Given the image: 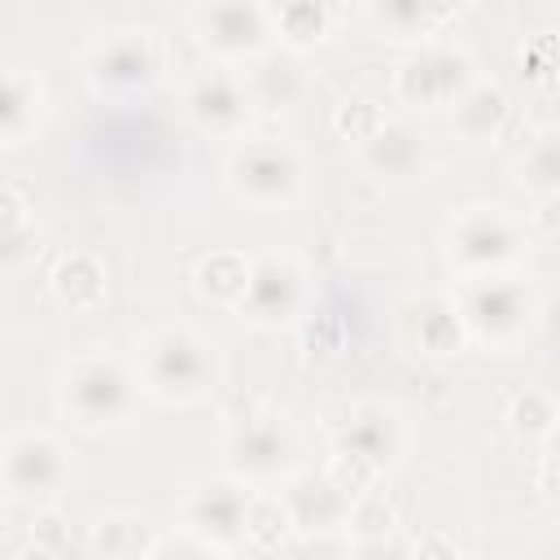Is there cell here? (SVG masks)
<instances>
[{"label":"cell","instance_id":"34","mask_svg":"<svg viewBox=\"0 0 560 560\" xmlns=\"http://www.w3.org/2000/svg\"><path fill=\"white\" fill-rule=\"evenodd\" d=\"M538 486H542V494L560 499V433H551V446H547L542 468H538Z\"/></svg>","mask_w":560,"mask_h":560},{"label":"cell","instance_id":"10","mask_svg":"<svg viewBox=\"0 0 560 560\" xmlns=\"http://www.w3.org/2000/svg\"><path fill=\"white\" fill-rule=\"evenodd\" d=\"M302 302H306L302 262L293 254H262V258H254L249 289L236 311H241V319H249L258 328H280L302 315Z\"/></svg>","mask_w":560,"mask_h":560},{"label":"cell","instance_id":"6","mask_svg":"<svg viewBox=\"0 0 560 560\" xmlns=\"http://www.w3.org/2000/svg\"><path fill=\"white\" fill-rule=\"evenodd\" d=\"M228 472L254 490L271 481H289L293 459H298V438L284 424V416H245L228 442H223Z\"/></svg>","mask_w":560,"mask_h":560},{"label":"cell","instance_id":"5","mask_svg":"<svg viewBox=\"0 0 560 560\" xmlns=\"http://www.w3.org/2000/svg\"><path fill=\"white\" fill-rule=\"evenodd\" d=\"M477 79H481V74H477L472 57H468L459 44L429 39V44H416V48L402 57V66L394 70V92H398L407 105L442 109V105H455Z\"/></svg>","mask_w":560,"mask_h":560},{"label":"cell","instance_id":"17","mask_svg":"<svg viewBox=\"0 0 560 560\" xmlns=\"http://www.w3.org/2000/svg\"><path fill=\"white\" fill-rule=\"evenodd\" d=\"M44 114V88L35 79V70L26 66H4V83H0V136L4 144H18Z\"/></svg>","mask_w":560,"mask_h":560},{"label":"cell","instance_id":"23","mask_svg":"<svg viewBox=\"0 0 560 560\" xmlns=\"http://www.w3.org/2000/svg\"><path fill=\"white\" fill-rule=\"evenodd\" d=\"M245 74V88L254 96V105H289L298 92H302V70L289 61V57H254Z\"/></svg>","mask_w":560,"mask_h":560},{"label":"cell","instance_id":"28","mask_svg":"<svg viewBox=\"0 0 560 560\" xmlns=\"http://www.w3.org/2000/svg\"><path fill=\"white\" fill-rule=\"evenodd\" d=\"M508 424H512L521 438H551L556 424H560V416H556V402H551L547 394L525 389V394L512 398V407H508Z\"/></svg>","mask_w":560,"mask_h":560},{"label":"cell","instance_id":"22","mask_svg":"<svg viewBox=\"0 0 560 560\" xmlns=\"http://www.w3.org/2000/svg\"><path fill=\"white\" fill-rule=\"evenodd\" d=\"M368 18H376L381 26H389L398 39L429 44L442 31V22L455 18V4H372Z\"/></svg>","mask_w":560,"mask_h":560},{"label":"cell","instance_id":"20","mask_svg":"<svg viewBox=\"0 0 560 560\" xmlns=\"http://www.w3.org/2000/svg\"><path fill=\"white\" fill-rule=\"evenodd\" d=\"M52 289H57V298H61L66 306L88 311V306H96L101 293H105V271H101V262H96L92 254L70 249V254H61L57 267H52Z\"/></svg>","mask_w":560,"mask_h":560},{"label":"cell","instance_id":"36","mask_svg":"<svg viewBox=\"0 0 560 560\" xmlns=\"http://www.w3.org/2000/svg\"><path fill=\"white\" fill-rule=\"evenodd\" d=\"M354 560H411L394 538H376V542H359L354 547Z\"/></svg>","mask_w":560,"mask_h":560},{"label":"cell","instance_id":"31","mask_svg":"<svg viewBox=\"0 0 560 560\" xmlns=\"http://www.w3.org/2000/svg\"><path fill=\"white\" fill-rule=\"evenodd\" d=\"M521 184L538 188V197L560 192V136L534 140V149L521 158Z\"/></svg>","mask_w":560,"mask_h":560},{"label":"cell","instance_id":"13","mask_svg":"<svg viewBox=\"0 0 560 560\" xmlns=\"http://www.w3.org/2000/svg\"><path fill=\"white\" fill-rule=\"evenodd\" d=\"M249 499H254V486L245 481H206L197 486L184 508H179V525L201 534L206 542L223 547L232 538H245V512H249Z\"/></svg>","mask_w":560,"mask_h":560},{"label":"cell","instance_id":"18","mask_svg":"<svg viewBox=\"0 0 560 560\" xmlns=\"http://www.w3.org/2000/svg\"><path fill=\"white\" fill-rule=\"evenodd\" d=\"M512 105H508V92L494 83V79H477L455 105H451V118L459 127L464 140H494L508 122Z\"/></svg>","mask_w":560,"mask_h":560},{"label":"cell","instance_id":"38","mask_svg":"<svg viewBox=\"0 0 560 560\" xmlns=\"http://www.w3.org/2000/svg\"><path fill=\"white\" fill-rule=\"evenodd\" d=\"M18 560H57V551H52V547H39V542H31V547H26Z\"/></svg>","mask_w":560,"mask_h":560},{"label":"cell","instance_id":"12","mask_svg":"<svg viewBox=\"0 0 560 560\" xmlns=\"http://www.w3.org/2000/svg\"><path fill=\"white\" fill-rule=\"evenodd\" d=\"M188 26L219 57H258L271 39V9H258V4H197V9H188Z\"/></svg>","mask_w":560,"mask_h":560},{"label":"cell","instance_id":"2","mask_svg":"<svg viewBox=\"0 0 560 560\" xmlns=\"http://www.w3.org/2000/svg\"><path fill=\"white\" fill-rule=\"evenodd\" d=\"M136 389H140V376L127 372L122 363L105 354H79L61 368L57 402L74 424L105 429V424H122L136 411Z\"/></svg>","mask_w":560,"mask_h":560},{"label":"cell","instance_id":"3","mask_svg":"<svg viewBox=\"0 0 560 560\" xmlns=\"http://www.w3.org/2000/svg\"><path fill=\"white\" fill-rule=\"evenodd\" d=\"M521 223L503 206H468L446 228V262L459 271V280L503 276L521 258Z\"/></svg>","mask_w":560,"mask_h":560},{"label":"cell","instance_id":"9","mask_svg":"<svg viewBox=\"0 0 560 560\" xmlns=\"http://www.w3.org/2000/svg\"><path fill=\"white\" fill-rule=\"evenodd\" d=\"M4 490L13 499H57L61 486L70 481V455L57 438L39 433V429H18L4 438Z\"/></svg>","mask_w":560,"mask_h":560},{"label":"cell","instance_id":"27","mask_svg":"<svg viewBox=\"0 0 560 560\" xmlns=\"http://www.w3.org/2000/svg\"><path fill=\"white\" fill-rule=\"evenodd\" d=\"M324 26H328V9H324V4L298 0V4H280V9H271V31H280L293 48L324 39Z\"/></svg>","mask_w":560,"mask_h":560},{"label":"cell","instance_id":"14","mask_svg":"<svg viewBox=\"0 0 560 560\" xmlns=\"http://www.w3.org/2000/svg\"><path fill=\"white\" fill-rule=\"evenodd\" d=\"M276 494L284 499L289 521L298 529H306V534L311 529H328V525H346V516H350V494L337 490L328 472H319V477L315 472H298Z\"/></svg>","mask_w":560,"mask_h":560},{"label":"cell","instance_id":"4","mask_svg":"<svg viewBox=\"0 0 560 560\" xmlns=\"http://www.w3.org/2000/svg\"><path fill=\"white\" fill-rule=\"evenodd\" d=\"M455 302L464 311L468 337L490 341V346H512L516 337H525V328L534 324V311H538L534 289L508 271L486 276V280H464Z\"/></svg>","mask_w":560,"mask_h":560},{"label":"cell","instance_id":"16","mask_svg":"<svg viewBox=\"0 0 560 560\" xmlns=\"http://www.w3.org/2000/svg\"><path fill=\"white\" fill-rule=\"evenodd\" d=\"M424 153H429V144H424V136H420L411 122H385V127L359 149L363 166H372L376 175H389V179L416 175V171L424 166Z\"/></svg>","mask_w":560,"mask_h":560},{"label":"cell","instance_id":"26","mask_svg":"<svg viewBox=\"0 0 560 560\" xmlns=\"http://www.w3.org/2000/svg\"><path fill=\"white\" fill-rule=\"evenodd\" d=\"M289 508L276 490H254L249 512H245V538H254L258 547H276L289 534Z\"/></svg>","mask_w":560,"mask_h":560},{"label":"cell","instance_id":"35","mask_svg":"<svg viewBox=\"0 0 560 560\" xmlns=\"http://www.w3.org/2000/svg\"><path fill=\"white\" fill-rule=\"evenodd\" d=\"M529 223L542 228V232H560V192L538 197V206L529 210Z\"/></svg>","mask_w":560,"mask_h":560},{"label":"cell","instance_id":"19","mask_svg":"<svg viewBox=\"0 0 560 560\" xmlns=\"http://www.w3.org/2000/svg\"><path fill=\"white\" fill-rule=\"evenodd\" d=\"M416 328H420L416 350H429V354H451L468 337V324H464V311L455 298H424L416 311Z\"/></svg>","mask_w":560,"mask_h":560},{"label":"cell","instance_id":"29","mask_svg":"<svg viewBox=\"0 0 560 560\" xmlns=\"http://www.w3.org/2000/svg\"><path fill=\"white\" fill-rule=\"evenodd\" d=\"M389 118L381 114V105H372L368 96H350V101H341L337 105V114H332V127L341 131V140H350L354 149H363L381 127H385Z\"/></svg>","mask_w":560,"mask_h":560},{"label":"cell","instance_id":"33","mask_svg":"<svg viewBox=\"0 0 560 560\" xmlns=\"http://www.w3.org/2000/svg\"><path fill=\"white\" fill-rule=\"evenodd\" d=\"M66 521L52 512V508H35V516H31V542H39V547H61L66 542V529H61Z\"/></svg>","mask_w":560,"mask_h":560},{"label":"cell","instance_id":"30","mask_svg":"<svg viewBox=\"0 0 560 560\" xmlns=\"http://www.w3.org/2000/svg\"><path fill=\"white\" fill-rule=\"evenodd\" d=\"M346 525H350V534H354L359 542L389 538V529H394V508H389V499H385V494L368 490V494L350 499V516H346Z\"/></svg>","mask_w":560,"mask_h":560},{"label":"cell","instance_id":"21","mask_svg":"<svg viewBox=\"0 0 560 560\" xmlns=\"http://www.w3.org/2000/svg\"><path fill=\"white\" fill-rule=\"evenodd\" d=\"M249 271H254V262H249L245 254L219 249V254H210V258L197 267V289H201L210 302H219V306H241V298H245V289H249Z\"/></svg>","mask_w":560,"mask_h":560},{"label":"cell","instance_id":"25","mask_svg":"<svg viewBox=\"0 0 560 560\" xmlns=\"http://www.w3.org/2000/svg\"><path fill=\"white\" fill-rule=\"evenodd\" d=\"M140 525L144 521H136V516H96L88 525V547L96 551V560H136L144 551V529Z\"/></svg>","mask_w":560,"mask_h":560},{"label":"cell","instance_id":"37","mask_svg":"<svg viewBox=\"0 0 560 560\" xmlns=\"http://www.w3.org/2000/svg\"><path fill=\"white\" fill-rule=\"evenodd\" d=\"M411 560H455V547L446 542V534H424L416 542V556Z\"/></svg>","mask_w":560,"mask_h":560},{"label":"cell","instance_id":"8","mask_svg":"<svg viewBox=\"0 0 560 560\" xmlns=\"http://www.w3.org/2000/svg\"><path fill=\"white\" fill-rule=\"evenodd\" d=\"M166 52H162V39L158 31L149 26H122V31H109L101 35L83 66H88V79L96 92H136L144 83L158 79Z\"/></svg>","mask_w":560,"mask_h":560},{"label":"cell","instance_id":"32","mask_svg":"<svg viewBox=\"0 0 560 560\" xmlns=\"http://www.w3.org/2000/svg\"><path fill=\"white\" fill-rule=\"evenodd\" d=\"M144 560H219V547L214 542H206L201 534H192V529H171V534H162L153 547H149V556Z\"/></svg>","mask_w":560,"mask_h":560},{"label":"cell","instance_id":"15","mask_svg":"<svg viewBox=\"0 0 560 560\" xmlns=\"http://www.w3.org/2000/svg\"><path fill=\"white\" fill-rule=\"evenodd\" d=\"M402 446V420L389 407H354L350 420L337 433V451L359 455L376 468H385Z\"/></svg>","mask_w":560,"mask_h":560},{"label":"cell","instance_id":"11","mask_svg":"<svg viewBox=\"0 0 560 560\" xmlns=\"http://www.w3.org/2000/svg\"><path fill=\"white\" fill-rule=\"evenodd\" d=\"M184 109L188 118L210 131V136H241L254 118V96L245 88V74L241 70H228V66H210V70H197L184 88Z\"/></svg>","mask_w":560,"mask_h":560},{"label":"cell","instance_id":"24","mask_svg":"<svg viewBox=\"0 0 560 560\" xmlns=\"http://www.w3.org/2000/svg\"><path fill=\"white\" fill-rule=\"evenodd\" d=\"M31 245H35V214L26 210L22 188L4 184V192H0V262L18 267Z\"/></svg>","mask_w":560,"mask_h":560},{"label":"cell","instance_id":"7","mask_svg":"<svg viewBox=\"0 0 560 560\" xmlns=\"http://www.w3.org/2000/svg\"><path fill=\"white\" fill-rule=\"evenodd\" d=\"M302 184V158L280 140H245L228 158V188L262 210L293 201Z\"/></svg>","mask_w":560,"mask_h":560},{"label":"cell","instance_id":"1","mask_svg":"<svg viewBox=\"0 0 560 560\" xmlns=\"http://www.w3.org/2000/svg\"><path fill=\"white\" fill-rule=\"evenodd\" d=\"M136 376L162 402H197L219 376L214 341L175 324L153 328L136 341Z\"/></svg>","mask_w":560,"mask_h":560}]
</instances>
